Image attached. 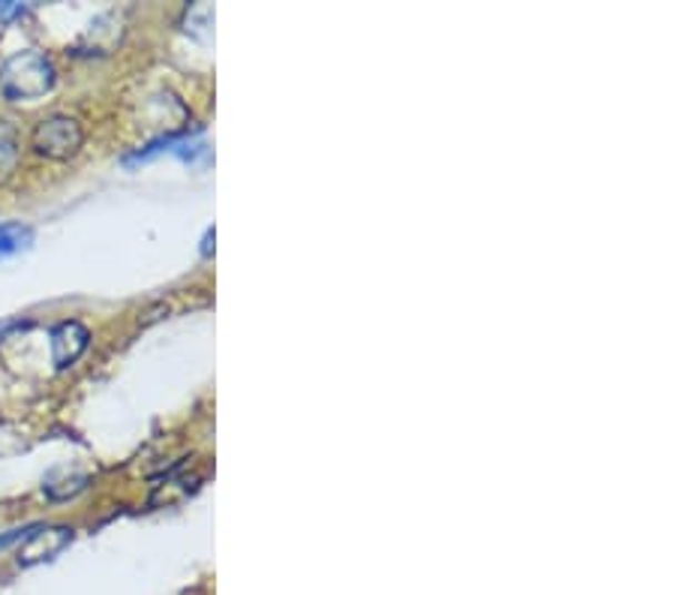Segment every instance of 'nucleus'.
I'll list each match as a JSON object with an SVG mask.
<instances>
[{"label": "nucleus", "mask_w": 676, "mask_h": 595, "mask_svg": "<svg viewBox=\"0 0 676 595\" xmlns=\"http://www.w3.org/2000/svg\"><path fill=\"white\" fill-rule=\"evenodd\" d=\"M54 88V63L42 52L24 49L0 67V91L7 100H40Z\"/></svg>", "instance_id": "f257e3e1"}, {"label": "nucleus", "mask_w": 676, "mask_h": 595, "mask_svg": "<svg viewBox=\"0 0 676 595\" xmlns=\"http://www.w3.org/2000/svg\"><path fill=\"white\" fill-rule=\"evenodd\" d=\"M49 340H52L54 367L67 370L84 355L88 343H91V331L84 329L82 322H61V325H54Z\"/></svg>", "instance_id": "20e7f679"}, {"label": "nucleus", "mask_w": 676, "mask_h": 595, "mask_svg": "<svg viewBox=\"0 0 676 595\" xmlns=\"http://www.w3.org/2000/svg\"><path fill=\"white\" fill-rule=\"evenodd\" d=\"M72 542V530L70 526H33V533L21 542L19 547V565H37V563H46V559H52V556H58L67 547V544Z\"/></svg>", "instance_id": "7ed1b4c3"}, {"label": "nucleus", "mask_w": 676, "mask_h": 595, "mask_svg": "<svg viewBox=\"0 0 676 595\" xmlns=\"http://www.w3.org/2000/svg\"><path fill=\"white\" fill-rule=\"evenodd\" d=\"M33 244V229L24 223H0V262L24 253Z\"/></svg>", "instance_id": "39448f33"}, {"label": "nucleus", "mask_w": 676, "mask_h": 595, "mask_svg": "<svg viewBox=\"0 0 676 595\" xmlns=\"http://www.w3.org/2000/svg\"><path fill=\"white\" fill-rule=\"evenodd\" d=\"M16 165H19V135L12 123L0 121V184L16 172Z\"/></svg>", "instance_id": "423d86ee"}, {"label": "nucleus", "mask_w": 676, "mask_h": 595, "mask_svg": "<svg viewBox=\"0 0 676 595\" xmlns=\"http://www.w3.org/2000/svg\"><path fill=\"white\" fill-rule=\"evenodd\" d=\"M24 3H16V0H0V19H16V16H24Z\"/></svg>", "instance_id": "0eeeda50"}, {"label": "nucleus", "mask_w": 676, "mask_h": 595, "mask_svg": "<svg viewBox=\"0 0 676 595\" xmlns=\"http://www.w3.org/2000/svg\"><path fill=\"white\" fill-rule=\"evenodd\" d=\"M33 151L49 160H70L82 151L84 144V130L82 123L67 114H52L33 127L31 135Z\"/></svg>", "instance_id": "f03ea898"}]
</instances>
